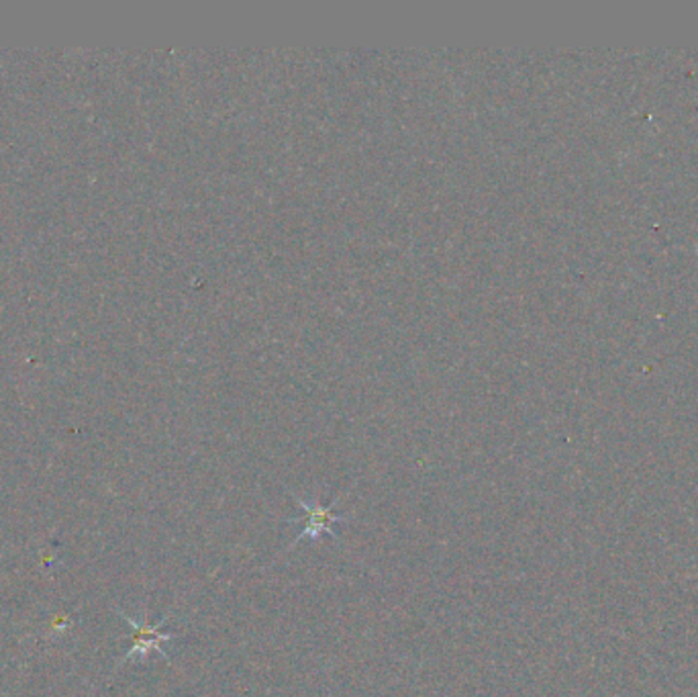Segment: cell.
Returning a JSON list of instances; mask_svg holds the SVG:
<instances>
[{"instance_id": "2", "label": "cell", "mask_w": 698, "mask_h": 697, "mask_svg": "<svg viewBox=\"0 0 698 697\" xmlns=\"http://www.w3.org/2000/svg\"><path fill=\"white\" fill-rule=\"evenodd\" d=\"M292 499H295V504L298 507H303V510H304L306 521H304V526H303V532L296 536V540L292 542V545L288 546V550H295L303 540H317L321 534H329V536H333V540H337V532H335V526L347 521L345 515L335 513V505L339 504V499H335L331 505H321L319 501H317V504H309V501L300 499L298 495H292Z\"/></svg>"}, {"instance_id": "1", "label": "cell", "mask_w": 698, "mask_h": 697, "mask_svg": "<svg viewBox=\"0 0 698 697\" xmlns=\"http://www.w3.org/2000/svg\"><path fill=\"white\" fill-rule=\"evenodd\" d=\"M118 616H121L125 622H127L131 628H134V646L129 648L127 654H125L123 660H121V665L129 663V660H134V659L145 660L151 651L159 652L166 660H170V654L164 651L162 644L170 643V640L176 638V634L162 632V626L167 622V616L159 619L156 626H151L148 622V613H145V618L142 619V622H139V619H135V618H131L129 613H125L121 610H118Z\"/></svg>"}, {"instance_id": "3", "label": "cell", "mask_w": 698, "mask_h": 697, "mask_svg": "<svg viewBox=\"0 0 698 697\" xmlns=\"http://www.w3.org/2000/svg\"><path fill=\"white\" fill-rule=\"evenodd\" d=\"M69 626V618L68 616H58V619H55V622L52 624V632L53 634H61V632H66V628Z\"/></svg>"}]
</instances>
